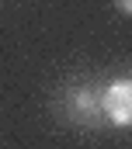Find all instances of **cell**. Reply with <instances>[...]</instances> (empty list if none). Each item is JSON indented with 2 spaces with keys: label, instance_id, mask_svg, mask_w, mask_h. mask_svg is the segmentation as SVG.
<instances>
[{
  "label": "cell",
  "instance_id": "obj_3",
  "mask_svg": "<svg viewBox=\"0 0 132 149\" xmlns=\"http://www.w3.org/2000/svg\"><path fill=\"white\" fill-rule=\"evenodd\" d=\"M118 7H122V10H129V14H132V0H125V3H118Z\"/></svg>",
  "mask_w": 132,
  "mask_h": 149
},
{
  "label": "cell",
  "instance_id": "obj_1",
  "mask_svg": "<svg viewBox=\"0 0 132 149\" xmlns=\"http://www.w3.org/2000/svg\"><path fill=\"white\" fill-rule=\"evenodd\" d=\"M101 114H108L115 125H132V80H115L101 94Z\"/></svg>",
  "mask_w": 132,
  "mask_h": 149
},
{
  "label": "cell",
  "instance_id": "obj_2",
  "mask_svg": "<svg viewBox=\"0 0 132 149\" xmlns=\"http://www.w3.org/2000/svg\"><path fill=\"white\" fill-rule=\"evenodd\" d=\"M66 118L77 125H98L101 118V97L91 90H73L66 97Z\"/></svg>",
  "mask_w": 132,
  "mask_h": 149
}]
</instances>
